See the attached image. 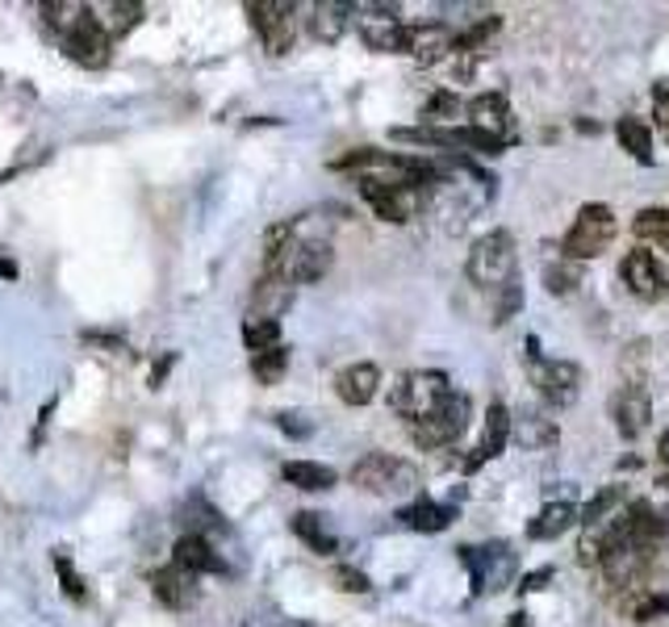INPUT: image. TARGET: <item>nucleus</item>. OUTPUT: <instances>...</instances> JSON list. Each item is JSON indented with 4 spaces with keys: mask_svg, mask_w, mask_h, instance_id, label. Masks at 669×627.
Instances as JSON below:
<instances>
[{
    "mask_svg": "<svg viewBox=\"0 0 669 627\" xmlns=\"http://www.w3.org/2000/svg\"><path fill=\"white\" fill-rule=\"evenodd\" d=\"M456 511L444 507V502H431V498H414L398 511V523L410 527V532H423V535H435V532H448L453 527Z\"/></svg>",
    "mask_w": 669,
    "mask_h": 627,
    "instance_id": "412c9836",
    "label": "nucleus"
},
{
    "mask_svg": "<svg viewBox=\"0 0 669 627\" xmlns=\"http://www.w3.org/2000/svg\"><path fill=\"white\" fill-rule=\"evenodd\" d=\"M293 532H297L302 544H310V553H318V557H334L339 553V535L327 527V514L297 511L293 514Z\"/></svg>",
    "mask_w": 669,
    "mask_h": 627,
    "instance_id": "b1692460",
    "label": "nucleus"
},
{
    "mask_svg": "<svg viewBox=\"0 0 669 627\" xmlns=\"http://www.w3.org/2000/svg\"><path fill=\"white\" fill-rule=\"evenodd\" d=\"M502 627H531V619H527L524 611H519V615H510V619H506Z\"/></svg>",
    "mask_w": 669,
    "mask_h": 627,
    "instance_id": "a19ab883",
    "label": "nucleus"
},
{
    "mask_svg": "<svg viewBox=\"0 0 669 627\" xmlns=\"http://www.w3.org/2000/svg\"><path fill=\"white\" fill-rule=\"evenodd\" d=\"M334 585H339V590H348V594H368V590H373L368 573H364V569H356V565H339V569H334Z\"/></svg>",
    "mask_w": 669,
    "mask_h": 627,
    "instance_id": "c9c22d12",
    "label": "nucleus"
},
{
    "mask_svg": "<svg viewBox=\"0 0 669 627\" xmlns=\"http://www.w3.org/2000/svg\"><path fill=\"white\" fill-rule=\"evenodd\" d=\"M356 13V4H343V0H322V4H314L310 9V34L318 43H339L348 30H352V18Z\"/></svg>",
    "mask_w": 669,
    "mask_h": 627,
    "instance_id": "4be33fe9",
    "label": "nucleus"
},
{
    "mask_svg": "<svg viewBox=\"0 0 669 627\" xmlns=\"http://www.w3.org/2000/svg\"><path fill=\"white\" fill-rule=\"evenodd\" d=\"M465 114H469V126L490 135L498 142H515V121H510V101L502 93H478L465 101Z\"/></svg>",
    "mask_w": 669,
    "mask_h": 627,
    "instance_id": "2eb2a0df",
    "label": "nucleus"
},
{
    "mask_svg": "<svg viewBox=\"0 0 669 627\" xmlns=\"http://www.w3.org/2000/svg\"><path fill=\"white\" fill-rule=\"evenodd\" d=\"M377 390H382V369L368 364V360L348 364V369L334 376V394H339L343 406H368L377 397Z\"/></svg>",
    "mask_w": 669,
    "mask_h": 627,
    "instance_id": "6ab92c4d",
    "label": "nucleus"
},
{
    "mask_svg": "<svg viewBox=\"0 0 669 627\" xmlns=\"http://www.w3.org/2000/svg\"><path fill=\"white\" fill-rule=\"evenodd\" d=\"M611 418H615V431L623 440H641L645 427L653 422V394H648L645 381H627L611 397Z\"/></svg>",
    "mask_w": 669,
    "mask_h": 627,
    "instance_id": "ddd939ff",
    "label": "nucleus"
},
{
    "mask_svg": "<svg viewBox=\"0 0 669 627\" xmlns=\"http://www.w3.org/2000/svg\"><path fill=\"white\" fill-rule=\"evenodd\" d=\"M281 477L293 489H306V494H322V489L339 486V473L331 465H318V461H285Z\"/></svg>",
    "mask_w": 669,
    "mask_h": 627,
    "instance_id": "a878e982",
    "label": "nucleus"
},
{
    "mask_svg": "<svg viewBox=\"0 0 669 627\" xmlns=\"http://www.w3.org/2000/svg\"><path fill=\"white\" fill-rule=\"evenodd\" d=\"M453 376L439 369H414V372H402L398 376V385L389 390V402H394V410L410 422H419V418H427L435 406H444L448 397H453Z\"/></svg>",
    "mask_w": 669,
    "mask_h": 627,
    "instance_id": "39448f33",
    "label": "nucleus"
},
{
    "mask_svg": "<svg viewBox=\"0 0 669 627\" xmlns=\"http://www.w3.org/2000/svg\"><path fill=\"white\" fill-rule=\"evenodd\" d=\"M515 264H519V243L510 231H485L469 247V259H465V277L473 289H485V293H498L502 285L515 280Z\"/></svg>",
    "mask_w": 669,
    "mask_h": 627,
    "instance_id": "7ed1b4c3",
    "label": "nucleus"
},
{
    "mask_svg": "<svg viewBox=\"0 0 669 627\" xmlns=\"http://www.w3.org/2000/svg\"><path fill=\"white\" fill-rule=\"evenodd\" d=\"M623 507H627V489L623 486H602L586 502V507H577V523L582 527H595V523H602V519H611V514H620Z\"/></svg>",
    "mask_w": 669,
    "mask_h": 627,
    "instance_id": "cd10ccee",
    "label": "nucleus"
},
{
    "mask_svg": "<svg viewBox=\"0 0 669 627\" xmlns=\"http://www.w3.org/2000/svg\"><path fill=\"white\" fill-rule=\"evenodd\" d=\"M243 344L247 351L256 356V351H268V348H281V323L277 318H243Z\"/></svg>",
    "mask_w": 669,
    "mask_h": 627,
    "instance_id": "7c9ffc66",
    "label": "nucleus"
},
{
    "mask_svg": "<svg viewBox=\"0 0 669 627\" xmlns=\"http://www.w3.org/2000/svg\"><path fill=\"white\" fill-rule=\"evenodd\" d=\"M577 523L574 502H544V511L527 523V539H556Z\"/></svg>",
    "mask_w": 669,
    "mask_h": 627,
    "instance_id": "bb28decb",
    "label": "nucleus"
},
{
    "mask_svg": "<svg viewBox=\"0 0 669 627\" xmlns=\"http://www.w3.org/2000/svg\"><path fill=\"white\" fill-rule=\"evenodd\" d=\"M0 272H4V277H17V268H13V264H9L4 256H0Z\"/></svg>",
    "mask_w": 669,
    "mask_h": 627,
    "instance_id": "79ce46f5",
    "label": "nucleus"
},
{
    "mask_svg": "<svg viewBox=\"0 0 669 627\" xmlns=\"http://www.w3.org/2000/svg\"><path fill=\"white\" fill-rule=\"evenodd\" d=\"M544 285H549V293H556V298L574 293V289H582V264L565 256L552 259L549 268H544Z\"/></svg>",
    "mask_w": 669,
    "mask_h": 627,
    "instance_id": "2f4dec72",
    "label": "nucleus"
},
{
    "mask_svg": "<svg viewBox=\"0 0 669 627\" xmlns=\"http://www.w3.org/2000/svg\"><path fill=\"white\" fill-rule=\"evenodd\" d=\"M89 9H93L96 25L109 38H121V34H130L134 25L143 22V4H134V0H105V4H89Z\"/></svg>",
    "mask_w": 669,
    "mask_h": 627,
    "instance_id": "393cba45",
    "label": "nucleus"
},
{
    "mask_svg": "<svg viewBox=\"0 0 669 627\" xmlns=\"http://www.w3.org/2000/svg\"><path fill=\"white\" fill-rule=\"evenodd\" d=\"M277 427L285 431V436H293V440H306L314 431V422H306L302 415H293V410H285V415H277Z\"/></svg>",
    "mask_w": 669,
    "mask_h": 627,
    "instance_id": "58836bf2",
    "label": "nucleus"
},
{
    "mask_svg": "<svg viewBox=\"0 0 669 627\" xmlns=\"http://www.w3.org/2000/svg\"><path fill=\"white\" fill-rule=\"evenodd\" d=\"M627 615L636 624H653V619L669 615V594H645V599H636V603L627 606Z\"/></svg>",
    "mask_w": 669,
    "mask_h": 627,
    "instance_id": "72a5a7b5",
    "label": "nucleus"
},
{
    "mask_svg": "<svg viewBox=\"0 0 669 627\" xmlns=\"http://www.w3.org/2000/svg\"><path fill=\"white\" fill-rule=\"evenodd\" d=\"M293 293H297V285L289 277H281V272H263V277L256 280V289H251L247 314H251V318H277V323H281V314L293 305Z\"/></svg>",
    "mask_w": 669,
    "mask_h": 627,
    "instance_id": "dca6fc26",
    "label": "nucleus"
},
{
    "mask_svg": "<svg viewBox=\"0 0 669 627\" xmlns=\"http://www.w3.org/2000/svg\"><path fill=\"white\" fill-rule=\"evenodd\" d=\"M456 105H460V101H456V93H435L427 105H423V117H427V126H444V117L456 114Z\"/></svg>",
    "mask_w": 669,
    "mask_h": 627,
    "instance_id": "e433bc0d",
    "label": "nucleus"
},
{
    "mask_svg": "<svg viewBox=\"0 0 669 627\" xmlns=\"http://www.w3.org/2000/svg\"><path fill=\"white\" fill-rule=\"evenodd\" d=\"M615 139H620V147L632 160H653V130L645 126V117H620L615 121Z\"/></svg>",
    "mask_w": 669,
    "mask_h": 627,
    "instance_id": "c756f323",
    "label": "nucleus"
},
{
    "mask_svg": "<svg viewBox=\"0 0 669 627\" xmlns=\"http://www.w3.org/2000/svg\"><path fill=\"white\" fill-rule=\"evenodd\" d=\"M151 585H155V599L164 606H172V611H185V606H192V599H197V578L185 573V569H176V565L151 573Z\"/></svg>",
    "mask_w": 669,
    "mask_h": 627,
    "instance_id": "5701e85b",
    "label": "nucleus"
},
{
    "mask_svg": "<svg viewBox=\"0 0 669 627\" xmlns=\"http://www.w3.org/2000/svg\"><path fill=\"white\" fill-rule=\"evenodd\" d=\"M620 277L636 302L653 305V302H666L669 298V268L657 259V252H645V247L627 252L620 264Z\"/></svg>",
    "mask_w": 669,
    "mask_h": 627,
    "instance_id": "9b49d317",
    "label": "nucleus"
},
{
    "mask_svg": "<svg viewBox=\"0 0 669 627\" xmlns=\"http://www.w3.org/2000/svg\"><path fill=\"white\" fill-rule=\"evenodd\" d=\"M519 305H524V285H519V277H515L510 285H502V289H498V302H494V323H506L510 314H519Z\"/></svg>",
    "mask_w": 669,
    "mask_h": 627,
    "instance_id": "f704fd0d",
    "label": "nucleus"
},
{
    "mask_svg": "<svg viewBox=\"0 0 669 627\" xmlns=\"http://www.w3.org/2000/svg\"><path fill=\"white\" fill-rule=\"evenodd\" d=\"M527 351H531V381H536L540 397L552 402V406L577 402V394H582V369H577L574 360H540L536 339H527Z\"/></svg>",
    "mask_w": 669,
    "mask_h": 627,
    "instance_id": "9d476101",
    "label": "nucleus"
},
{
    "mask_svg": "<svg viewBox=\"0 0 669 627\" xmlns=\"http://www.w3.org/2000/svg\"><path fill=\"white\" fill-rule=\"evenodd\" d=\"M289 369V348L281 344V348H268V351H256L251 356V372H256V381L260 385H277L281 376H285Z\"/></svg>",
    "mask_w": 669,
    "mask_h": 627,
    "instance_id": "473e14b6",
    "label": "nucleus"
},
{
    "mask_svg": "<svg viewBox=\"0 0 669 627\" xmlns=\"http://www.w3.org/2000/svg\"><path fill=\"white\" fill-rule=\"evenodd\" d=\"M55 569H59V581H63V594H72L75 603L84 599V581H80V573L72 569V560L63 557V553H55Z\"/></svg>",
    "mask_w": 669,
    "mask_h": 627,
    "instance_id": "4c0bfd02",
    "label": "nucleus"
},
{
    "mask_svg": "<svg viewBox=\"0 0 669 627\" xmlns=\"http://www.w3.org/2000/svg\"><path fill=\"white\" fill-rule=\"evenodd\" d=\"M172 565L185 569V573H192V578H201V573H226V565H222V557L214 553V544L197 532H185L176 539Z\"/></svg>",
    "mask_w": 669,
    "mask_h": 627,
    "instance_id": "f3484780",
    "label": "nucleus"
},
{
    "mask_svg": "<svg viewBox=\"0 0 669 627\" xmlns=\"http://www.w3.org/2000/svg\"><path fill=\"white\" fill-rule=\"evenodd\" d=\"M506 443H510V415H506V406H502V402H490V410H485V431H481L478 452L465 461V473H478L485 461L502 456V452H506Z\"/></svg>",
    "mask_w": 669,
    "mask_h": 627,
    "instance_id": "a211bd4d",
    "label": "nucleus"
},
{
    "mask_svg": "<svg viewBox=\"0 0 669 627\" xmlns=\"http://www.w3.org/2000/svg\"><path fill=\"white\" fill-rule=\"evenodd\" d=\"M289 227H293V234H289L285 252H281V259L272 268H263V272H281L293 285L322 280L334 259L331 222H318V213H302V218H289Z\"/></svg>",
    "mask_w": 669,
    "mask_h": 627,
    "instance_id": "f257e3e1",
    "label": "nucleus"
},
{
    "mask_svg": "<svg viewBox=\"0 0 669 627\" xmlns=\"http://www.w3.org/2000/svg\"><path fill=\"white\" fill-rule=\"evenodd\" d=\"M611 239H615V209L602 206V201H586L574 213L565 239H561V252H565V259L582 264V259L602 256L611 247Z\"/></svg>",
    "mask_w": 669,
    "mask_h": 627,
    "instance_id": "423d86ee",
    "label": "nucleus"
},
{
    "mask_svg": "<svg viewBox=\"0 0 669 627\" xmlns=\"http://www.w3.org/2000/svg\"><path fill=\"white\" fill-rule=\"evenodd\" d=\"M469 431V397L456 390L444 406H435L427 418H419V422H410V436L419 448H431V452H439V448H453L460 436Z\"/></svg>",
    "mask_w": 669,
    "mask_h": 627,
    "instance_id": "0eeeda50",
    "label": "nucleus"
},
{
    "mask_svg": "<svg viewBox=\"0 0 669 627\" xmlns=\"http://www.w3.org/2000/svg\"><path fill=\"white\" fill-rule=\"evenodd\" d=\"M427 185H402V188H368L364 193V201L373 206V213L377 218H385L389 227H402V222H410L419 209L427 206Z\"/></svg>",
    "mask_w": 669,
    "mask_h": 627,
    "instance_id": "4468645a",
    "label": "nucleus"
},
{
    "mask_svg": "<svg viewBox=\"0 0 669 627\" xmlns=\"http://www.w3.org/2000/svg\"><path fill=\"white\" fill-rule=\"evenodd\" d=\"M632 234L645 243V247H661L669 256V209L661 206H648L632 218Z\"/></svg>",
    "mask_w": 669,
    "mask_h": 627,
    "instance_id": "c85d7f7f",
    "label": "nucleus"
},
{
    "mask_svg": "<svg viewBox=\"0 0 669 627\" xmlns=\"http://www.w3.org/2000/svg\"><path fill=\"white\" fill-rule=\"evenodd\" d=\"M460 557L473 573V594H494L519 578V553L510 544H485V548H460Z\"/></svg>",
    "mask_w": 669,
    "mask_h": 627,
    "instance_id": "6e6552de",
    "label": "nucleus"
},
{
    "mask_svg": "<svg viewBox=\"0 0 669 627\" xmlns=\"http://www.w3.org/2000/svg\"><path fill=\"white\" fill-rule=\"evenodd\" d=\"M247 18L256 25L268 55H285L293 47V34H297V9L293 4H285V0H251Z\"/></svg>",
    "mask_w": 669,
    "mask_h": 627,
    "instance_id": "f8f14e48",
    "label": "nucleus"
},
{
    "mask_svg": "<svg viewBox=\"0 0 669 627\" xmlns=\"http://www.w3.org/2000/svg\"><path fill=\"white\" fill-rule=\"evenodd\" d=\"M356 30L360 43L368 50H382V55H410V47H414V25L398 22L394 4L368 9V18H356Z\"/></svg>",
    "mask_w": 669,
    "mask_h": 627,
    "instance_id": "1a4fd4ad",
    "label": "nucleus"
},
{
    "mask_svg": "<svg viewBox=\"0 0 669 627\" xmlns=\"http://www.w3.org/2000/svg\"><path fill=\"white\" fill-rule=\"evenodd\" d=\"M410 55H414L423 68L453 59V55H456V30H453V25H444V22L414 25V47H410Z\"/></svg>",
    "mask_w": 669,
    "mask_h": 627,
    "instance_id": "aec40b11",
    "label": "nucleus"
},
{
    "mask_svg": "<svg viewBox=\"0 0 669 627\" xmlns=\"http://www.w3.org/2000/svg\"><path fill=\"white\" fill-rule=\"evenodd\" d=\"M419 468L402 461V456H389V452H368L352 465V486L364 494H377V498H407L419 489Z\"/></svg>",
    "mask_w": 669,
    "mask_h": 627,
    "instance_id": "20e7f679",
    "label": "nucleus"
},
{
    "mask_svg": "<svg viewBox=\"0 0 669 627\" xmlns=\"http://www.w3.org/2000/svg\"><path fill=\"white\" fill-rule=\"evenodd\" d=\"M47 22L63 34V50L72 55L80 68H105L114 38L96 25L89 4H43Z\"/></svg>",
    "mask_w": 669,
    "mask_h": 627,
    "instance_id": "f03ea898",
    "label": "nucleus"
},
{
    "mask_svg": "<svg viewBox=\"0 0 669 627\" xmlns=\"http://www.w3.org/2000/svg\"><path fill=\"white\" fill-rule=\"evenodd\" d=\"M549 581H552V569H536V573H527V578L519 581V590H524V594H536V590H544Z\"/></svg>",
    "mask_w": 669,
    "mask_h": 627,
    "instance_id": "ea45409f",
    "label": "nucleus"
}]
</instances>
